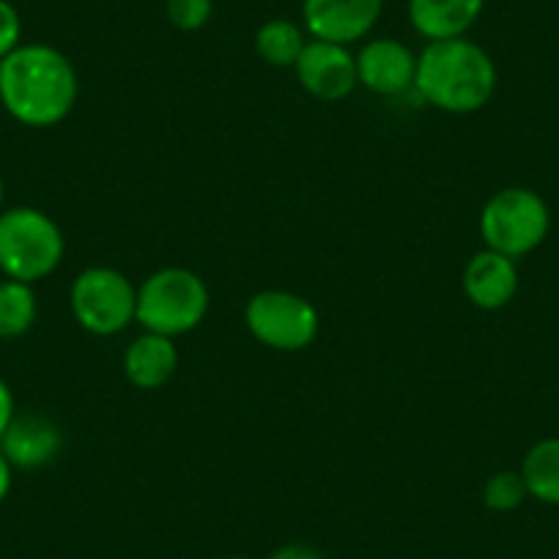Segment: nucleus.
<instances>
[{
	"label": "nucleus",
	"instance_id": "a211bd4d",
	"mask_svg": "<svg viewBox=\"0 0 559 559\" xmlns=\"http://www.w3.org/2000/svg\"><path fill=\"white\" fill-rule=\"evenodd\" d=\"M530 491H526V483L521 477V472H497L486 480L483 486V504L493 513H510V510H519L526 502Z\"/></svg>",
	"mask_w": 559,
	"mask_h": 559
},
{
	"label": "nucleus",
	"instance_id": "6e6552de",
	"mask_svg": "<svg viewBox=\"0 0 559 559\" xmlns=\"http://www.w3.org/2000/svg\"><path fill=\"white\" fill-rule=\"evenodd\" d=\"M294 72L299 85L321 102H343L359 85L357 56L335 41L308 39Z\"/></svg>",
	"mask_w": 559,
	"mask_h": 559
},
{
	"label": "nucleus",
	"instance_id": "39448f33",
	"mask_svg": "<svg viewBox=\"0 0 559 559\" xmlns=\"http://www.w3.org/2000/svg\"><path fill=\"white\" fill-rule=\"evenodd\" d=\"M548 228V203L530 187H504L493 192L480 212V236L486 247L513 261L535 252L546 241Z\"/></svg>",
	"mask_w": 559,
	"mask_h": 559
},
{
	"label": "nucleus",
	"instance_id": "2eb2a0df",
	"mask_svg": "<svg viewBox=\"0 0 559 559\" xmlns=\"http://www.w3.org/2000/svg\"><path fill=\"white\" fill-rule=\"evenodd\" d=\"M305 45H308V31L294 20H266L255 31V52L269 67L294 69Z\"/></svg>",
	"mask_w": 559,
	"mask_h": 559
},
{
	"label": "nucleus",
	"instance_id": "ddd939ff",
	"mask_svg": "<svg viewBox=\"0 0 559 559\" xmlns=\"http://www.w3.org/2000/svg\"><path fill=\"white\" fill-rule=\"evenodd\" d=\"M486 0H408V23L423 39H461L480 20Z\"/></svg>",
	"mask_w": 559,
	"mask_h": 559
},
{
	"label": "nucleus",
	"instance_id": "4468645a",
	"mask_svg": "<svg viewBox=\"0 0 559 559\" xmlns=\"http://www.w3.org/2000/svg\"><path fill=\"white\" fill-rule=\"evenodd\" d=\"M179 368V348L174 337L143 332L123 352V376L138 390H159Z\"/></svg>",
	"mask_w": 559,
	"mask_h": 559
},
{
	"label": "nucleus",
	"instance_id": "9b49d317",
	"mask_svg": "<svg viewBox=\"0 0 559 559\" xmlns=\"http://www.w3.org/2000/svg\"><path fill=\"white\" fill-rule=\"evenodd\" d=\"M0 450L14 466V472H34L52 464L61 455L63 433L45 414H17L0 439Z\"/></svg>",
	"mask_w": 559,
	"mask_h": 559
},
{
	"label": "nucleus",
	"instance_id": "0eeeda50",
	"mask_svg": "<svg viewBox=\"0 0 559 559\" xmlns=\"http://www.w3.org/2000/svg\"><path fill=\"white\" fill-rule=\"evenodd\" d=\"M245 324L272 352H305L319 337L321 319L310 299L294 292L266 288L247 299Z\"/></svg>",
	"mask_w": 559,
	"mask_h": 559
},
{
	"label": "nucleus",
	"instance_id": "4be33fe9",
	"mask_svg": "<svg viewBox=\"0 0 559 559\" xmlns=\"http://www.w3.org/2000/svg\"><path fill=\"white\" fill-rule=\"evenodd\" d=\"M269 559H324V554L319 548L308 546V543H286V546H280Z\"/></svg>",
	"mask_w": 559,
	"mask_h": 559
},
{
	"label": "nucleus",
	"instance_id": "393cba45",
	"mask_svg": "<svg viewBox=\"0 0 559 559\" xmlns=\"http://www.w3.org/2000/svg\"><path fill=\"white\" fill-rule=\"evenodd\" d=\"M217 559H255V557H245V554H234V557H217Z\"/></svg>",
	"mask_w": 559,
	"mask_h": 559
},
{
	"label": "nucleus",
	"instance_id": "20e7f679",
	"mask_svg": "<svg viewBox=\"0 0 559 559\" xmlns=\"http://www.w3.org/2000/svg\"><path fill=\"white\" fill-rule=\"evenodd\" d=\"M67 239L56 219L34 206L0 212V274L36 286L63 261Z\"/></svg>",
	"mask_w": 559,
	"mask_h": 559
},
{
	"label": "nucleus",
	"instance_id": "b1692460",
	"mask_svg": "<svg viewBox=\"0 0 559 559\" xmlns=\"http://www.w3.org/2000/svg\"><path fill=\"white\" fill-rule=\"evenodd\" d=\"M3 203H7V185L0 179V212H3Z\"/></svg>",
	"mask_w": 559,
	"mask_h": 559
},
{
	"label": "nucleus",
	"instance_id": "f8f14e48",
	"mask_svg": "<svg viewBox=\"0 0 559 559\" xmlns=\"http://www.w3.org/2000/svg\"><path fill=\"white\" fill-rule=\"evenodd\" d=\"M464 294L475 308L502 310L519 294V266L497 250H480L464 269Z\"/></svg>",
	"mask_w": 559,
	"mask_h": 559
},
{
	"label": "nucleus",
	"instance_id": "aec40b11",
	"mask_svg": "<svg viewBox=\"0 0 559 559\" xmlns=\"http://www.w3.org/2000/svg\"><path fill=\"white\" fill-rule=\"evenodd\" d=\"M23 45V17L12 0H0V61Z\"/></svg>",
	"mask_w": 559,
	"mask_h": 559
},
{
	"label": "nucleus",
	"instance_id": "f3484780",
	"mask_svg": "<svg viewBox=\"0 0 559 559\" xmlns=\"http://www.w3.org/2000/svg\"><path fill=\"white\" fill-rule=\"evenodd\" d=\"M39 316L34 286L20 280H0V341H14L31 332Z\"/></svg>",
	"mask_w": 559,
	"mask_h": 559
},
{
	"label": "nucleus",
	"instance_id": "dca6fc26",
	"mask_svg": "<svg viewBox=\"0 0 559 559\" xmlns=\"http://www.w3.org/2000/svg\"><path fill=\"white\" fill-rule=\"evenodd\" d=\"M519 472L532 499L543 504H559V437L532 444Z\"/></svg>",
	"mask_w": 559,
	"mask_h": 559
},
{
	"label": "nucleus",
	"instance_id": "f257e3e1",
	"mask_svg": "<svg viewBox=\"0 0 559 559\" xmlns=\"http://www.w3.org/2000/svg\"><path fill=\"white\" fill-rule=\"evenodd\" d=\"M78 96V69L58 47L23 41L0 61V107L23 127H56L74 110Z\"/></svg>",
	"mask_w": 559,
	"mask_h": 559
},
{
	"label": "nucleus",
	"instance_id": "9d476101",
	"mask_svg": "<svg viewBox=\"0 0 559 559\" xmlns=\"http://www.w3.org/2000/svg\"><path fill=\"white\" fill-rule=\"evenodd\" d=\"M357 78L370 94H408L417 78V52L401 39H386V36L365 41L357 52Z\"/></svg>",
	"mask_w": 559,
	"mask_h": 559
},
{
	"label": "nucleus",
	"instance_id": "412c9836",
	"mask_svg": "<svg viewBox=\"0 0 559 559\" xmlns=\"http://www.w3.org/2000/svg\"><path fill=\"white\" fill-rule=\"evenodd\" d=\"M14 417H17V401H14V392L9 386V381L0 376V439L9 431Z\"/></svg>",
	"mask_w": 559,
	"mask_h": 559
},
{
	"label": "nucleus",
	"instance_id": "5701e85b",
	"mask_svg": "<svg viewBox=\"0 0 559 559\" xmlns=\"http://www.w3.org/2000/svg\"><path fill=\"white\" fill-rule=\"evenodd\" d=\"M12 486H14V466L9 464V459L3 455V450H0V504L9 499Z\"/></svg>",
	"mask_w": 559,
	"mask_h": 559
},
{
	"label": "nucleus",
	"instance_id": "f03ea898",
	"mask_svg": "<svg viewBox=\"0 0 559 559\" xmlns=\"http://www.w3.org/2000/svg\"><path fill=\"white\" fill-rule=\"evenodd\" d=\"M497 63L477 41L444 39L428 41L417 56V91L428 105L453 116H469L483 110L497 94Z\"/></svg>",
	"mask_w": 559,
	"mask_h": 559
},
{
	"label": "nucleus",
	"instance_id": "1a4fd4ad",
	"mask_svg": "<svg viewBox=\"0 0 559 559\" xmlns=\"http://www.w3.org/2000/svg\"><path fill=\"white\" fill-rule=\"evenodd\" d=\"M384 0H302V25L310 39L357 45L379 23Z\"/></svg>",
	"mask_w": 559,
	"mask_h": 559
},
{
	"label": "nucleus",
	"instance_id": "423d86ee",
	"mask_svg": "<svg viewBox=\"0 0 559 559\" xmlns=\"http://www.w3.org/2000/svg\"><path fill=\"white\" fill-rule=\"evenodd\" d=\"M74 321L96 337H112L127 330L138 310V288L112 266H88L69 288Z\"/></svg>",
	"mask_w": 559,
	"mask_h": 559
},
{
	"label": "nucleus",
	"instance_id": "6ab92c4d",
	"mask_svg": "<svg viewBox=\"0 0 559 559\" xmlns=\"http://www.w3.org/2000/svg\"><path fill=\"white\" fill-rule=\"evenodd\" d=\"M165 17L174 28L195 34L214 17V0H165Z\"/></svg>",
	"mask_w": 559,
	"mask_h": 559
},
{
	"label": "nucleus",
	"instance_id": "7ed1b4c3",
	"mask_svg": "<svg viewBox=\"0 0 559 559\" xmlns=\"http://www.w3.org/2000/svg\"><path fill=\"white\" fill-rule=\"evenodd\" d=\"M212 305L206 280L185 266H165L138 286L134 321L146 332L179 337L203 324Z\"/></svg>",
	"mask_w": 559,
	"mask_h": 559
}]
</instances>
